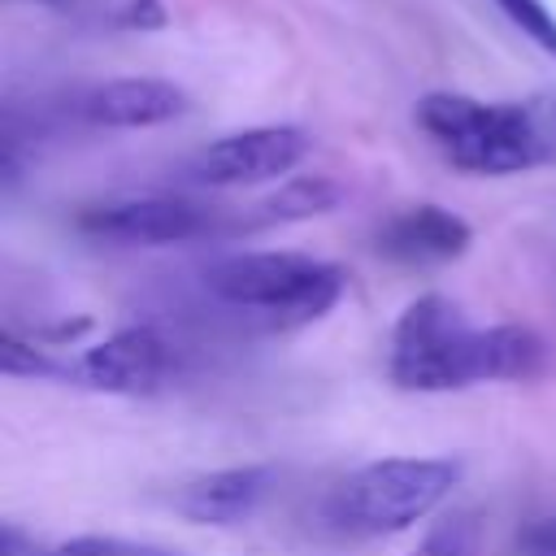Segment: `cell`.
<instances>
[{
    "mask_svg": "<svg viewBox=\"0 0 556 556\" xmlns=\"http://www.w3.org/2000/svg\"><path fill=\"white\" fill-rule=\"evenodd\" d=\"M543 369V339L530 326H469L465 313L439 295H417L387 352V374L400 391H465L478 382H526Z\"/></svg>",
    "mask_w": 556,
    "mask_h": 556,
    "instance_id": "cell-1",
    "label": "cell"
},
{
    "mask_svg": "<svg viewBox=\"0 0 556 556\" xmlns=\"http://www.w3.org/2000/svg\"><path fill=\"white\" fill-rule=\"evenodd\" d=\"M413 122L443 152V161L465 174L504 178L556 161V135L534 104L430 91L417 100Z\"/></svg>",
    "mask_w": 556,
    "mask_h": 556,
    "instance_id": "cell-2",
    "label": "cell"
},
{
    "mask_svg": "<svg viewBox=\"0 0 556 556\" xmlns=\"http://www.w3.org/2000/svg\"><path fill=\"white\" fill-rule=\"evenodd\" d=\"M213 300L256 313L269 326H308L343 295V269L308 252H235L204 269Z\"/></svg>",
    "mask_w": 556,
    "mask_h": 556,
    "instance_id": "cell-3",
    "label": "cell"
},
{
    "mask_svg": "<svg viewBox=\"0 0 556 556\" xmlns=\"http://www.w3.org/2000/svg\"><path fill=\"white\" fill-rule=\"evenodd\" d=\"M460 465L447 456H387L348 473L326 495V521L343 534H400L426 521L456 486Z\"/></svg>",
    "mask_w": 556,
    "mask_h": 556,
    "instance_id": "cell-4",
    "label": "cell"
},
{
    "mask_svg": "<svg viewBox=\"0 0 556 556\" xmlns=\"http://www.w3.org/2000/svg\"><path fill=\"white\" fill-rule=\"evenodd\" d=\"M313 135L304 126L278 122V126H248L235 135L213 139L200 148L187 165V174L204 187H256V182H282L291 169L308 156Z\"/></svg>",
    "mask_w": 556,
    "mask_h": 556,
    "instance_id": "cell-5",
    "label": "cell"
},
{
    "mask_svg": "<svg viewBox=\"0 0 556 556\" xmlns=\"http://www.w3.org/2000/svg\"><path fill=\"white\" fill-rule=\"evenodd\" d=\"M217 222L213 208L182 200V195H130V200H109L91 204L74 217V226L87 239L100 243H122V248H169L208 235Z\"/></svg>",
    "mask_w": 556,
    "mask_h": 556,
    "instance_id": "cell-6",
    "label": "cell"
},
{
    "mask_svg": "<svg viewBox=\"0 0 556 556\" xmlns=\"http://www.w3.org/2000/svg\"><path fill=\"white\" fill-rule=\"evenodd\" d=\"M169 374V348L152 326H126L91 343L74 365L70 378L91 391L109 395H152Z\"/></svg>",
    "mask_w": 556,
    "mask_h": 556,
    "instance_id": "cell-7",
    "label": "cell"
},
{
    "mask_svg": "<svg viewBox=\"0 0 556 556\" xmlns=\"http://www.w3.org/2000/svg\"><path fill=\"white\" fill-rule=\"evenodd\" d=\"M191 109L187 91L174 78H152V74H126V78H104L78 96V117L91 126L109 130H148L182 117Z\"/></svg>",
    "mask_w": 556,
    "mask_h": 556,
    "instance_id": "cell-8",
    "label": "cell"
},
{
    "mask_svg": "<svg viewBox=\"0 0 556 556\" xmlns=\"http://www.w3.org/2000/svg\"><path fill=\"white\" fill-rule=\"evenodd\" d=\"M469 243H473V230L460 213L443 204H408L378 226L374 248L400 265H447L465 256Z\"/></svg>",
    "mask_w": 556,
    "mask_h": 556,
    "instance_id": "cell-9",
    "label": "cell"
},
{
    "mask_svg": "<svg viewBox=\"0 0 556 556\" xmlns=\"http://www.w3.org/2000/svg\"><path fill=\"white\" fill-rule=\"evenodd\" d=\"M269 486H274L269 465H230V469H213V473L191 478L174 495V508L191 526H239L261 508Z\"/></svg>",
    "mask_w": 556,
    "mask_h": 556,
    "instance_id": "cell-10",
    "label": "cell"
},
{
    "mask_svg": "<svg viewBox=\"0 0 556 556\" xmlns=\"http://www.w3.org/2000/svg\"><path fill=\"white\" fill-rule=\"evenodd\" d=\"M343 200V187L321 178V174H300V178H282L278 191L265 200V217L269 222H300V217H317L330 213Z\"/></svg>",
    "mask_w": 556,
    "mask_h": 556,
    "instance_id": "cell-11",
    "label": "cell"
},
{
    "mask_svg": "<svg viewBox=\"0 0 556 556\" xmlns=\"http://www.w3.org/2000/svg\"><path fill=\"white\" fill-rule=\"evenodd\" d=\"M48 556H178V552L161 543L122 539V534H78L70 543H56Z\"/></svg>",
    "mask_w": 556,
    "mask_h": 556,
    "instance_id": "cell-12",
    "label": "cell"
},
{
    "mask_svg": "<svg viewBox=\"0 0 556 556\" xmlns=\"http://www.w3.org/2000/svg\"><path fill=\"white\" fill-rule=\"evenodd\" d=\"M495 9L530 39L539 43L547 56H556V13L543 0H495Z\"/></svg>",
    "mask_w": 556,
    "mask_h": 556,
    "instance_id": "cell-13",
    "label": "cell"
},
{
    "mask_svg": "<svg viewBox=\"0 0 556 556\" xmlns=\"http://www.w3.org/2000/svg\"><path fill=\"white\" fill-rule=\"evenodd\" d=\"M0 365H4L9 378H70V365L52 361L43 348L22 343L17 334H4L0 339Z\"/></svg>",
    "mask_w": 556,
    "mask_h": 556,
    "instance_id": "cell-14",
    "label": "cell"
},
{
    "mask_svg": "<svg viewBox=\"0 0 556 556\" xmlns=\"http://www.w3.org/2000/svg\"><path fill=\"white\" fill-rule=\"evenodd\" d=\"M473 543H478L473 517H443L426 530V539L408 556H473Z\"/></svg>",
    "mask_w": 556,
    "mask_h": 556,
    "instance_id": "cell-15",
    "label": "cell"
},
{
    "mask_svg": "<svg viewBox=\"0 0 556 556\" xmlns=\"http://www.w3.org/2000/svg\"><path fill=\"white\" fill-rule=\"evenodd\" d=\"M513 556H556V517L526 526L513 543Z\"/></svg>",
    "mask_w": 556,
    "mask_h": 556,
    "instance_id": "cell-16",
    "label": "cell"
},
{
    "mask_svg": "<svg viewBox=\"0 0 556 556\" xmlns=\"http://www.w3.org/2000/svg\"><path fill=\"white\" fill-rule=\"evenodd\" d=\"M30 4H65V0H30Z\"/></svg>",
    "mask_w": 556,
    "mask_h": 556,
    "instance_id": "cell-17",
    "label": "cell"
}]
</instances>
